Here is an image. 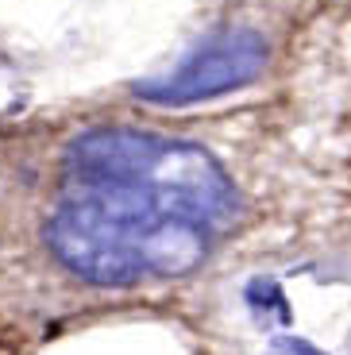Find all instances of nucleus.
Listing matches in <instances>:
<instances>
[{"mask_svg": "<svg viewBox=\"0 0 351 355\" xmlns=\"http://www.w3.org/2000/svg\"><path fill=\"white\" fill-rule=\"evenodd\" d=\"M46 248L70 275L93 286H132L147 275L139 232L93 197H70L46 224Z\"/></svg>", "mask_w": 351, "mask_h": 355, "instance_id": "f257e3e1", "label": "nucleus"}, {"mask_svg": "<svg viewBox=\"0 0 351 355\" xmlns=\"http://www.w3.org/2000/svg\"><path fill=\"white\" fill-rule=\"evenodd\" d=\"M266 58L271 46L259 31H224L216 39H205L166 78L139 85V97L151 105H194L205 97H220L239 85H251L266 70Z\"/></svg>", "mask_w": 351, "mask_h": 355, "instance_id": "f03ea898", "label": "nucleus"}]
</instances>
